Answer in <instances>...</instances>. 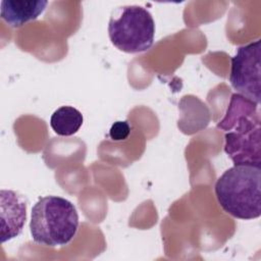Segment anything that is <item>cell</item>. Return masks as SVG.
Wrapping results in <instances>:
<instances>
[{
	"label": "cell",
	"mask_w": 261,
	"mask_h": 261,
	"mask_svg": "<svg viewBox=\"0 0 261 261\" xmlns=\"http://www.w3.org/2000/svg\"><path fill=\"white\" fill-rule=\"evenodd\" d=\"M260 104L234 93L216 127L224 133V152L234 165H261Z\"/></svg>",
	"instance_id": "1"
},
{
	"label": "cell",
	"mask_w": 261,
	"mask_h": 261,
	"mask_svg": "<svg viewBox=\"0 0 261 261\" xmlns=\"http://www.w3.org/2000/svg\"><path fill=\"white\" fill-rule=\"evenodd\" d=\"M79 228L75 206L58 196L39 198L32 208L30 231L35 243L46 247L69 244Z\"/></svg>",
	"instance_id": "3"
},
{
	"label": "cell",
	"mask_w": 261,
	"mask_h": 261,
	"mask_svg": "<svg viewBox=\"0 0 261 261\" xmlns=\"http://www.w3.org/2000/svg\"><path fill=\"white\" fill-rule=\"evenodd\" d=\"M27 219V202L17 193L1 191V242L17 237Z\"/></svg>",
	"instance_id": "6"
},
{
	"label": "cell",
	"mask_w": 261,
	"mask_h": 261,
	"mask_svg": "<svg viewBox=\"0 0 261 261\" xmlns=\"http://www.w3.org/2000/svg\"><path fill=\"white\" fill-rule=\"evenodd\" d=\"M130 134V125L127 121H115L110 129L109 137L113 141H124Z\"/></svg>",
	"instance_id": "9"
},
{
	"label": "cell",
	"mask_w": 261,
	"mask_h": 261,
	"mask_svg": "<svg viewBox=\"0 0 261 261\" xmlns=\"http://www.w3.org/2000/svg\"><path fill=\"white\" fill-rule=\"evenodd\" d=\"M261 42L257 40L237 49L231 58L229 83L238 94L260 104Z\"/></svg>",
	"instance_id": "5"
},
{
	"label": "cell",
	"mask_w": 261,
	"mask_h": 261,
	"mask_svg": "<svg viewBox=\"0 0 261 261\" xmlns=\"http://www.w3.org/2000/svg\"><path fill=\"white\" fill-rule=\"evenodd\" d=\"M46 0H2L0 3L1 19L11 28H19L37 19L45 10Z\"/></svg>",
	"instance_id": "7"
},
{
	"label": "cell",
	"mask_w": 261,
	"mask_h": 261,
	"mask_svg": "<svg viewBox=\"0 0 261 261\" xmlns=\"http://www.w3.org/2000/svg\"><path fill=\"white\" fill-rule=\"evenodd\" d=\"M84 122L83 114L72 106H61L56 109L50 118V125L55 134L69 137L79 132Z\"/></svg>",
	"instance_id": "8"
},
{
	"label": "cell",
	"mask_w": 261,
	"mask_h": 261,
	"mask_svg": "<svg viewBox=\"0 0 261 261\" xmlns=\"http://www.w3.org/2000/svg\"><path fill=\"white\" fill-rule=\"evenodd\" d=\"M215 196L221 208L238 219L250 220L261 215V168L233 165L216 180Z\"/></svg>",
	"instance_id": "2"
},
{
	"label": "cell",
	"mask_w": 261,
	"mask_h": 261,
	"mask_svg": "<svg viewBox=\"0 0 261 261\" xmlns=\"http://www.w3.org/2000/svg\"><path fill=\"white\" fill-rule=\"evenodd\" d=\"M155 22L151 13L138 5L114 9L108 22L111 43L125 53H141L149 50L154 42Z\"/></svg>",
	"instance_id": "4"
}]
</instances>
